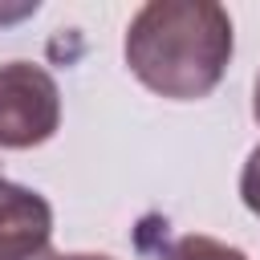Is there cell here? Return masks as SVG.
<instances>
[{"mask_svg": "<svg viewBox=\"0 0 260 260\" xmlns=\"http://www.w3.org/2000/svg\"><path fill=\"white\" fill-rule=\"evenodd\" d=\"M232 49V16L215 0H150L130 16L122 41L130 73L171 102L207 98L223 81Z\"/></svg>", "mask_w": 260, "mask_h": 260, "instance_id": "cell-1", "label": "cell"}, {"mask_svg": "<svg viewBox=\"0 0 260 260\" xmlns=\"http://www.w3.org/2000/svg\"><path fill=\"white\" fill-rule=\"evenodd\" d=\"M61 126V89L49 69L32 61L0 65V146L32 150Z\"/></svg>", "mask_w": 260, "mask_h": 260, "instance_id": "cell-2", "label": "cell"}, {"mask_svg": "<svg viewBox=\"0 0 260 260\" xmlns=\"http://www.w3.org/2000/svg\"><path fill=\"white\" fill-rule=\"evenodd\" d=\"M0 260H57L49 199L8 179H0Z\"/></svg>", "mask_w": 260, "mask_h": 260, "instance_id": "cell-3", "label": "cell"}, {"mask_svg": "<svg viewBox=\"0 0 260 260\" xmlns=\"http://www.w3.org/2000/svg\"><path fill=\"white\" fill-rule=\"evenodd\" d=\"M162 260H248L236 244H223L215 236H179Z\"/></svg>", "mask_w": 260, "mask_h": 260, "instance_id": "cell-4", "label": "cell"}, {"mask_svg": "<svg viewBox=\"0 0 260 260\" xmlns=\"http://www.w3.org/2000/svg\"><path fill=\"white\" fill-rule=\"evenodd\" d=\"M240 199L252 215H260V146L248 154V162L240 171Z\"/></svg>", "mask_w": 260, "mask_h": 260, "instance_id": "cell-5", "label": "cell"}, {"mask_svg": "<svg viewBox=\"0 0 260 260\" xmlns=\"http://www.w3.org/2000/svg\"><path fill=\"white\" fill-rule=\"evenodd\" d=\"M57 260H114V256H102V252H69V256H61L57 252Z\"/></svg>", "mask_w": 260, "mask_h": 260, "instance_id": "cell-6", "label": "cell"}, {"mask_svg": "<svg viewBox=\"0 0 260 260\" xmlns=\"http://www.w3.org/2000/svg\"><path fill=\"white\" fill-rule=\"evenodd\" d=\"M252 114H256V122H260V77H256V89H252Z\"/></svg>", "mask_w": 260, "mask_h": 260, "instance_id": "cell-7", "label": "cell"}]
</instances>
